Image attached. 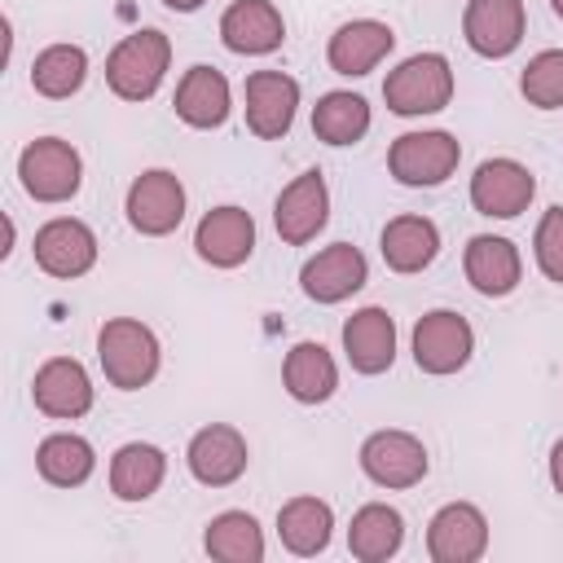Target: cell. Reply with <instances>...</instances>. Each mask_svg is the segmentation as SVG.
<instances>
[{
  "label": "cell",
  "mask_w": 563,
  "mask_h": 563,
  "mask_svg": "<svg viewBox=\"0 0 563 563\" xmlns=\"http://www.w3.org/2000/svg\"><path fill=\"white\" fill-rule=\"evenodd\" d=\"M31 396H35V409L48 418H62V422L84 418L92 409V378L75 356H53L35 369Z\"/></svg>",
  "instance_id": "18"
},
{
  "label": "cell",
  "mask_w": 563,
  "mask_h": 563,
  "mask_svg": "<svg viewBox=\"0 0 563 563\" xmlns=\"http://www.w3.org/2000/svg\"><path fill=\"white\" fill-rule=\"evenodd\" d=\"M172 66V40L154 26L123 35L106 57V84L123 101H150Z\"/></svg>",
  "instance_id": "1"
},
{
  "label": "cell",
  "mask_w": 563,
  "mask_h": 563,
  "mask_svg": "<svg viewBox=\"0 0 563 563\" xmlns=\"http://www.w3.org/2000/svg\"><path fill=\"white\" fill-rule=\"evenodd\" d=\"M325 220H330V194H325V176L321 172H303L277 194L273 224H277L282 242L303 246L325 229Z\"/></svg>",
  "instance_id": "14"
},
{
  "label": "cell",
  "mask_w": 563,
  "mask_h": 563,
  "mask_svg": "<svg viewBox=\"0 0 563 563\" xmlns=\"http://www.w3.org/2000/svg\"><path fill=\"white\" fill-rule=\"evenodd\" d=\"M532 194L537 176L515 158H484L471 176V207L493 220H515L519 211H528Z\"/></svg>",
  "instance_id": "8"
},
{
  "label": "cell",
  "mask_w": 563,
  "mask_h": 563,
  "mask_svg": "<svg viewBox=\"0 0 563 563\" xmlns=\"http://www.w3.org/2000/svg\"><path fill=\"white\" fill-rule=\"evenodd\" d=\"M519 92L528 97V106L537 110H559L563 106V48H545L537 53L523 75H519Z\"/></svg>",
  "instance_id": "33"
},
{
  "label": "cell",
  "mask_w": 563,
  "mask_h": 563,
  "mask_svg": "<svg viewBox=\"0 0 563 563\" xmlns=\"http://www.w3.org/2000/svg\"><path fill=\"white\" fill-rule=\"evenodd\" d=\"M400 541H405V519H400V510L387 506V501L361 506V510L352 515V523H347V550H352V559H361V563H383V559H391V554L400 550Z\"/></svg>",
  "instance_id": "28"
},
{
  "label": "cell",
  "mask_w": 563,
  "mask_h": 563,
  "mask_svg": "<svg viewBox=\"0 0 563 563\" xmlns=\"http://www.w3.org/2000/svg\"><path fill=\"white\" fill-rule=\"evenodd\" d=\"M194 251L211 268H238L255 251V220L242 207H211L194 229Z\"/></svg>",
  "instance_id": "16"
},
{
  "label": "cell",
  "mask_w": 563,
  "mask_h": 563,
  "mask_svg": "<svg viewBox=\"0 0 563 563\" xmlns=\"http://www.w3.org/2000/svg\"><path fill=\"white\" fill-rule=\"evenodd\" d=\"M378 251L391 273H422L440 255V229L427 216H396L383 224Z\"/></svg>",
  "instance_id": "24"
},
{
  "label": "cell",
  "mask_w": 563,
  "mask_h": 563,
  "mask_svg": "<svg viewBox=\"0 0 563 563\" xmlns=\"http://www.w3.org/2000/svg\"><path fill=\"white\" fill-rule=\"evenodd\" d=\"M176 119L198 128V132H211L229 119L233 110V97H229V79L216 70V66H189L176 84Z\"/></svg>",
  "instance_id": "22"
},
{
  "label": "cell",
  "mask_w": 563,
  "mask_h": 563,
  "mask_svg": "<svg viewBox=\"0 0 563 563\" xmlns=\"http://www.w3.org/2000/svg\"><path fill=\"white\" fill-rule=\"evenodd\" d=\"M128 224L145 238H167L185 220V185L167 167H150L128 185Z\"/></svg>",
  "instance_id": "6"
},
{
  "label": "cell",
  "mask_w": 563,
  "mask_h": 563,
  "mask_svg": "<svg viewBox=\"0 0 563 563\" xmlns=\"http://www.w3.org/2000/svg\"><path fill=\"white\" fill-rule=\"evenodd\" d=\"M383 101L391 114H435L453 101V66L444 53H413L383 79Z\"/></svg>",
  "instance_id": "3"
},
{
  "label": "cell",
  "mask_w": 563,
  "mask_h": 563,
  "mask_svg": "<svg viewBox=\"0 0 563 563\" xmlns=\"http://www.w3.org/2000/svg\"><path fill=\"white\" fill-rule=\"evenodd\" d=\"M312 132L325 145H356L369 132V106L356 92H325L312 106Z\"/></svg>",
  "instance_id": "32"
},
{
  "label": "cell",
  "mask_w": 563,
  "mask_h": 563,
  "mask_svg": "<svg viewBox=\"0 0 563 563\" xmlns=\"http://www.w3.org/2000/svg\"><path fill=\"white\" fill-rule=\"evenodd\" d=\"M35 466H40V475H44L48 484H57V488H79V484L92 475L97 453H92V444H88L84 435H75V431H57V435L40 440V449H35Z\"/></svg>",
  "instance_id": "30"
},
{
  "label": "cell",
  "mask_w": 563,
  "mask_h": 563,
  "mask_svg": "<svg viewBox=\"0 0 563 563\" xmlns=\"http://www.w3.org/2000/svg\"><path fill=\"white\" fill-rule=\"evenodd\" d=\"M242 97H246V128L260 141H277L290 132L299 110V84L286 70H251Z\"/></svg>",
  "instance_id": "10"
},
{
  "label": "cell",
  "mask_w": 563,
  "mask_h": 563,
  "mask_svg": "<svg viewBox=\"0 0 563 563\" xmlns=\"http://www.w3.org/2000/svg\"><path fill=\"white\" fill-rule=\"evenodd\" d=\"M18 176H22V189L35 202H66V198L79 194L84 163H79V150L70 141L40 136L18 154Z\"/></svg>",
  "instance_id": "4"
},
{
  "label": "cell",
  "mask_w": 563,
  "mask_h": 563,
  "mask_svg": "<svg viewBox=\"0 0 563 563\" xmlns=\"http://www.w3.org/2000/svg\"><path fill=\"white\" fill-rule=\"evenodd\" d=\"M457 158H462L457 136H449V132H405L387 150V172L409 189H431V185H444L457 172Z\"/></svg>",
  "instance_id": "5"
},
{
  "label": "cell",
  "mask_w": 563,
  "mask_h": 563,
  "mask_svg": "<svg viewBox=\"0 0 563 563\" xmlns=\"http://www.w3.org/2000/svg\"><path fill=\"white\" fill-rule=\"evenodd\" d=\"M88 79V53L79 44H48L35 62H31V88L48 101H66L84 88Z\"/></svg>",
  "instance_id": "29"
},
{
  "label": "cell",
  "mask_w": 563,
  "mask_h": 563,
  "mask_svg": "<svg viewBox=\"0 0 563 563\" xmlns=\"http://www.w3.org/2000/svg\"><path fill=\"white\" fill-rule=\"evenodd\" d=\"M462 268H466V282L488 299L510 295L519 286V277H523V260H519L515 242L510 238H493V233H475L466 242Z\"/></svg>",
  "instance_id": "21"
},
{
  "label": "cell",
  "mask_w": 563,
  "mask_h": 563,
  "mask_svg": "<svg viewBox=\"0 0 563 563\" xmlns=\"http://www.w3.org/2000/svg\"><path fill=\"white\" fill-rule=\"evenodd\" d=\"M365 277H369V264L352 242H334L299 268V286L317 303H339V299L356 295L365 286Z\"/></svg>",
  "instance_id": "17"
},
{
  "label": "cell",
  "mask_w": 563,
  "mask_h": 563,
  "mask_svg": "<svg viewBox=\"0 0 563 563\" xmlns=\"http://www.w3.org/2000/svg\"><path fill=\"white\" fill-rule=\"evenodd\" d=\"M220 40H224L229 53H242V57L273 53L286 40L282 9L273 0H233L220 13Z\"/></svg>",
  "instance_id": "19"
},
{
  "label": "cell",
  "mask_w": 563,
  "mask_h": 563,
  "mask_svg": "<svg viewBox=\"0 0 563 563\" xmlns=\"http://www.w3.org/2000/svg\"><path fill=\"white\" fill-rule=\"evenodd\" d=\"M488 550V519L471 501H449L427 523V554L435 563H475Z\"/></svg>",
  "instance_id": "9"
},
{
  "label": "cell",
  "mask_w": 563,
  "mask_h": 563,
  "mask_svg": "<svg viewBox=\"0 0 563 563\" xmlns=\"http://www.w3.org/2000/svg\"><path fill=\"white\" fill-rule=\"evenodd\" d=\"M330 532H334V510L330 501L321 497H290L282 510H277V537L290 554L299 559H312L330 545Z\"/></svg>",
  "instance_id": "26"
},
{
  "label": "cell",
  "mask_w": 563,
  "mask_h": 563,
  "mask_svg": "<svg viewBox=\"0 0 563 563\" xmlns=\"http://www.w3.org/2000/svg\"><path fill=\"white\" fill-rule=\"evenodd\" d=\"M282 383H286V391H290L299 405H321V400H330L334 387H339L334 356H330L321 343L303 339V343H295V347L286 352V361H282Z\"/></svg>",
  "instance_id": "25"
},
{
  "label": "cell",
  "mask_w": 563,
  "mask_h": 563,
  "mask_svg": "<svg viewBox=\"0 0 563 563\" xmlns=\"http://www.w3.org/2000/svg\"><path fill=\"white\" fill-rule=\"evenodd\" d=\"M550 9H554V13H559V18H563V0H550Z\"/></svg>",
  "instance_id": "37"
},
{
  "label": "cell",
  "mask_w": 563,
  "mask_h": 563,
  "mask_svg": "<svg viewBox=\"0 0 563 563\" xmlns=\"http://www.w3.org/2000/svg\"><path fill=\"white\" fill-rule=\"evenodd\" d=\"M207 554L220 559V563H260L264 559V532L255 523V515L246 510H224L207 523V537H202Z\"/></svg>",
  "instance_id": "31"
},
{
  "label": "cell",
  "mask_w": 563,
  "mask_h": 563,
  "mask_svg": "<svg viewBox=\"0 0 563 563\" xmlns=\"http://www.w3.org/2000/svg\"><path fill=\"white\" fill-rule=\"evenodd\" d=\"M97 361H101V374L110 378V387L136 391V387L154 383V374H158V339L136 317H110L97 330Z\"/></svg>",
  "instance_id": "2"
},
{
  "label": "cell",
  "mask_w": 563,
  "mask_h": 563,
  "mask_svg": "<svg viewBox=\"0 0 563 563\" xmlns=\"http://www.w3.org/2000/svg\"><path fill=\"white\" fill-rule=\"evenodd\" d=\"M163 475H167V453L158 444L132 440V444H123L110 457V493L119 501H145V497H154L158 484H163Z\"/></svg>",
  "instance_id": "27"
},
{
  "label": "cell",
  "mask_w": 563,
  "mask_h": 563,
  "mask_svg": "<svg viewBox=\"0 0 563 563\" xmlns=\"http://www.w3.org/2000/svg\"><path fill=\"white\" fill-rule=\"evenodd\" d=\"M343 352L356 374H383L396 361V321L387 308H361L343 321Z\"/></svg>",
  "instance_id": "23"
},
{
  "label": "cell",
  "mask_w": 563,
  "mask_h": 563,
  "mask_svg": "<svg viewBox=\"0 0 563 563\" xmlns=\"http://www.w3.org/2000/svg\"><path fill=\"white\" fill-rule=\"evenodd\" d=\"M532 255H537V268L563 286V207H550L541 220H537V233H532Z\"/></svg>",
  "instance_id": "34"
},
{
  "label": "cell",
  "mask_w": 563,
  "mask_h": 563,
  "mask_svg": "<svg viewBox=\"0 0 563 563\" xmlns=\"http://www.w3.org/2000/svg\"><path fill=\"white\" fill-rule=\"evenodd\" d=\"M185 462H189V475L207 488H229L233 479H242L251 453H246V440L238 427L229 422H211L202 431H194L189 449H185Z\"/></svg>",
  "instance_id": "13"
},
{
  "label": "cell",
  "mask_w": 563,
  "mask_h": 563,
  "mask_svg": "<svg viewBox=\"0 0 563 563\" xmlns=\"http://www.w3.org/2000/svg\"><path fill=\"white\" fill-rule=\"evenodd\" d=\"M167 9H176V13H194V9H202L207 0H163Z\"/></svg>",
  "instance_id": "36"
},
{
  "label": "cell",
  "mask_w": 563,
  "mask_h": 563,
  "mask_svg": "<svg viewBox=\"0 0 563 563\" xmlns=\"http://www.w3.org/2000/svg\"><path fill=\"white\" fill-rule=\"evenodd\" d=\"M475 352V330L466 317L449 312V308H435L427 317H418L413 325V361L422 374H457Z\"/></svg>",
  "instance_id": "7"
},
{
  "label": "cell",
  "mask_w": 563,
  "mask_h": 563,
  "mask_svg": "<svg viewBox=\"0 0 563 563\" xmlns=\"http://www.w3.org/2000/svg\"><path fill=\"white\" fill-rule=\"evenodd\" d=\"M523 0H471L462 13V35L479 57H510L523 44Z\"/></svg>",
  "instance_id": "15"
},
{
  "label": "cell",
  "mask_w": 563,
  "mask_h": 563,
  "mask_svg": "<svg viewBox=\"0 0 563 563\" xmlns=\"http://www.w3.org/2000/svg\"><path fill=\"white\" fill-rule=\"evenodd\" d=\"M35 264L48 273V277H84L92 264H97V233L75 220V216H57L48 224L35 229Z\"/></svg>",
  "instance_id": "11"
},
{
  "label": "cell",
  "mask_w": 563,
  "mask_h": 563,
  "mask_svg": "<svg viewBox=\"0 0 563 563\" xmlns=\"http://www.w3.org/2000/svg\"><path fill=\"white\" fill-rule=\"evenodd\" d=\"M361 471L378 488H413L427 475V449L409 431H374L361 444Z\"/></svg>",
  "instance_id": "12"
},
{
  "label": "cell",
  "mask_w": 563,
  "mask_h": 563,
  "mask_svg": "<svg viewBox=\"0 0 563 563\" xmlns=\"http://www.w3.org/2000/svg\"><path fill=\"white\" fill-rule=\"evenodd\" d=\"M550 484L563 493V440L550 449Z\"/></svg>",
  "instance_id": "35"
},
{
  "label": "cell",
  "mask_w": 563,
  "mask_h": 563,
  "mask_svg": "<svg viewBox=\"0 0 563 563\" xmlns=\"http://www.w3.org/2000/svg\"><path fill=\"white\" fill-rule=\"evenodd\" d=\"M391 44H396V35H391L387 22L356 18V22H343V26L330 35V44H325V62H330L334 75L356 79V75H369V70L391 53Z\"/></svg>",
  "instance_id": "20"
}]
</instances>
